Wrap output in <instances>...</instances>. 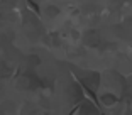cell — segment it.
Segmentation results:
<instances>
[{
    "instance_id": "obj_1",
    "label": "cell",
    "mask_w": 132,
    "mask_h": 115,
    "mask_svg": "<svg viewBox=\"0 0 132 115\" xmlns=\"http://www.w3.org/2000/svg\"><path fill=\"white\" fill-rule=\"evenodd\" d=\"M85 42L88 44V46H98V44H100V37H98L97 32H92V31H90L88 34L85 36Z\"/></svg>"
},
{
    "instance_id": "obj_2",
    "label": "cell",
    "mask_w": 132,
    "mask_h": 115,
    "mask_svg": "<svg viewBox=\"0 0 132 115\" xmlns=\"http://www.w3.org/2000/svg\"><path fill=\"white\" fill-rule=\"evenodd\" d=\"M46 12H47V15H49V17H54V15L59 14V9L58 7H51V5H49V7L46 9Z\"/></svg>"
},
{
    "instance_id": "obj_3",
    "label": "cell",
    "mask_w": 132,
    "mask_h": 115,
    "mask_svg": "<svg viewBox=\"0 0 132 115\" xmlns=\"http://www.w3.org/2000/svg\"><path fill=\"white\" fill-rule=\"evenodd\" d=\"M102 102H103L105 105H112L113 102H115V98H113V96H102Z\"/></svg>"
}]
</instances>
